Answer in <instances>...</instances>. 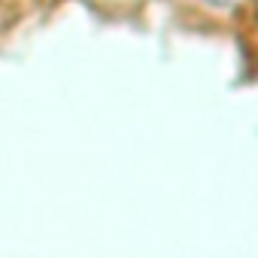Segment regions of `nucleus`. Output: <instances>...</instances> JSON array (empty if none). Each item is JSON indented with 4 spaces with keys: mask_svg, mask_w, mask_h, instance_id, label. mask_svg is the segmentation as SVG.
<instances>
[{
    "mask_svg": "<svg viewBox=\"0 0 258 258\" xmlns=\"http://www.w3.org/2000/svg\"><path fill=\"white\" fill-rule=\"evenodd\" d=\"M207 4H216V7H234V4H240V0H207Z\"/></svg>",
    "mask_w": 258,
    "mask_h": 258,
    "instance_id": "f257e3e1",
    "label": "nucleus"
}]
</instances>
